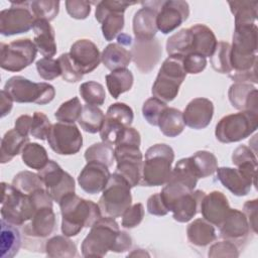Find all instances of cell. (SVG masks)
<instances>
[{
    "label": "cell",
    "mask_w": 258,
    "mask_h": 258,
    "mask_svg": "<svg viewBox=\"0 0 258 258\" xmlns=\"http://www.w3.org/2000/svg\"><path fill=\"white\" fill-rule=\"evenodd\" d=\"M3 90L16 103H35L46 105L55 96V89L48 83H35L22 76H14L7 80Z\"/></svg>",
    "instance_id": "5"
},
{
    "label": "cell",
    "mask_w": 258,
    "mask_h": 258,
    "mask_svg": "<svg viewBox=\"0 0 258 258\" xmlns=\"http://www.w3.org/2000/svg\"><path fill=\"white\" fill-rule=\"evenodd\" d=\"M208 256L212 258L219 257H231L236 258L239 256L238 246L228 240H224L221 242H217L213 244L208 252Z\"/></svg>",
    "instance_id": "54"
},
{
    "label": "cell",
    "mask_w": 258,
    "mask_h": 258,
    "mask_svg": "<svg viewBox=\"0 0 258 258\" xmlns=\"http://www.w3.org/2000/svg\"><path fill=\"white\" fill-rule=\"evenodd\" d=\"M67 236H54L48 239L44 246V251L51 258H73L78 256L76 244Z\"/></svg>",
    "instance_id": "34"
},
{
    "label": "cell",
    "mask_w": 258,
    "mask_h": 258,
    "mask_svg": "<svg viewBox=\"0 0 258 258\" xmlns=\"http://www.w3.org/2000/svg\"><path fill=\"white\" fill-rule=\"evenodd\" d=\"M130 189L129 183L118 172L111 174L98 202L102 215L114 219L121 217L132 205Z\"/></svg>",
    "instance_id": "6"
},
{
    "label": "cell",
    "mask_w": 258,
    "mask_h": 258,
    "mask_svg": "<svg viewBox=\"0 0 258 258\" xmlns=\"http://www.w3.org/2000/svg\"><path fill=\"white\" fill-rule=\"evenodd\" d=\"M116 172L123 176L131 187L140 183L142 175L143 155L139 146L117 144L114 147Z\"/></svg>",
    "instance_id": "12"
},
{
    "label": "cell",
    "mask_w": 258,
    "mask_h": 258,
    "mask_svg": "<svg viewBox=\"0 0 258 258\" xmlns=\"http://www.w3.org/2000/svg\"><path fill=\"white\" fill-rule=\"evenodd\" d=\"M1 219L15 226L27 223L37 210L29 195H24L12 184L1 183Z\"/></svg>",
    "instance_id": "7"
},
{
    "label": "cell",
    "mask_w": 258,
    "mask_h": 258,
    "mask_svg": "<svg viewBox=\"0 0 258 258\" xmlns=\"http://www.w3.org/2000/svg\"><path fill=\"white\" fill-rule=\"evenodd\" d=\"M101 29L104 38L108 41L117 37L124 28L125 20L121 12H108L102 19Z\"/></svg>",
    "instance_id": "44"
},
{
    "label": "cell",
    "mask_w": 258,
    "mask_h": 258,
    "mask_svg": "<svg viewBox=\"0 0 258 258\" xmlns=\"http://www.w3.org/2000/svg\"><path fill=\"white\" fill-rule=\"evenodd\" d=\"M11 184L24 195H30L34 190L44 187L38 173L29 170H23L14 175Z\"/></svg>",
    "instance_id": "42"
},
{
    "label": "cell",
    "mask_w": 258,
    "mask_h": 258,
    "mask_svg": "<svg viewBox=\"0 0 258 258\" xmlns=\"http://www.w3.org/2000/svg\"><path fill=\"white\" fill-rule=\"evenodd\" d=\"M232 162L235 166L243 163H255L257 164V158L252 149L246 145L238 146L232 154Z\"/></svg>",
    "instance_id": "58"
},
{
    "label": "cell",
    "mask_w": 258,
    "mask_h": 258,
    "mask_svg": "<svg viewBox=\"0 0 258 258\" xmlns=\"http://www.w3.org/2000/svg\"><path fill=\"white\" fill-rule=\"evenodd\" d=\"M56 225L55 214L52 207H41L37 209L23 227V233L31 238H46L54 230Z\"/></svg>",
    "instance_id": "22"
},
{
    "label": "cell",
    "mask_w": 258,
    "mask_h": 258,
    "mask_svg": "<svg viewBox=\"0 0 258 258\" xmlns=\"http://www.w3.org/2000/svg\"><path fill=\"white\" fill-rule=\"evenodd\" d=\"M189 158L199 178H205L212 175L218 168L217 157L210 151H197Z\"/></svg>",
    "instance_id": "40"
},
{
    "label": "cell",
    "mask_w": 258,
    "mask_h": 258,
    "mask_svg": "<svg viewBox=\"0 0 258 258\" xmlns=\"http://www.w3.org/2000/svg\"><path fill=\"white\" fill-rule=\"evenodd\" d=\"M32 123V117L29 115H21L15 120L14 128L24 136L30 135V127Z\"/></svg>",
    "instance_id": "61"
},
{
    "label": "cell",
    "mask_w": 258,
    "mask_h": 258,
    "mask_svg": "<svg viewBox=\"0 0 258 258\" xmlns=\"http://www.w3.org/2000/svg\"><path fill=\"white\" fill-rule=\"evenodd\" d=\"M83 106L78 97H74L63 102L54 113V117L57 121L63 123H75L78 121Z\"/></svg>",
    "instance_id": "47"
},
{
    "label": "cell",
    "mask_w": 258,
    "mask_h": 258,
    "mask_svg": "<svg viewBox=\"0 0 258 258\" xmlns=\"http://www.w3.org/2000/svg\"><path fill=\"white\" fill-rule=\"evenodd\" d=\"M230 53H231V44L227 41H219L211 56V64L212 68L220 73L229 75L232 71L231 61H230Z\"/></svg>",
    "instance_id": "43"
},
{
    "label": "cell",
    "mask_w": 258,
    "mask_h": 258,
    "mask_svg": "<svg viewBox=\"0 0 258 258\" xmlns=\"http://www.w3.org/2000/svg\"><path fill=\"white\" fill-rule=\"evenodd\" d=\"M106 115L111 116V117L121 121L127 127L131 126L133 119H134V114H133V110L131 109V107H129L127 104L121 103V102L112 104L108 108Z\"/></svg>",
    "instance_id": "55"
},
{
    "label": "cell",
    "mask_w": 258,
    "mask_h": 258,
    "mask_svg": "<svg viewBox=\"0 0 258 258\" xmlns=\"http://www.w3.org/2000/svg\"><path fill=\"white\" fill-rule=\"evenodd\" d=\"M13 107V100L11 99V97L4 91H1V117H5L6 115H8L11 111Z\"/></svg>",
    "instance_id": "62"
},
{
    "label": "cell",
    "mask_w": 258,
    "mask_h": 258,
    "mask_svg": "<svg viewBox=\"0 0 258 258\" xmlns=\"http://www.w3.org/2000/svg\"><path fill=\"white\" fill-rule=\"evenodd\" d=\"M128 256H131V257L132 256H137V257H145V256H147V257H149V254L145 250H143V249H136L132 253L128 254Z\"/></svg>",
    "instance_id": "64"
},
{
    "label": "cell",
    "mask_w": 258,
    "mask_h": 258,
    "mask_svg": "<svg viewBox=\"0 0 258 258\" xmlns=\"http://www.w3.org/2000/svg\"><path fill=\"white\" fill-rule=\"evenodd\" d=\"M137 4V2H127V1H115V0H104L98 2L96 6L95 11V18L98 22H101L103 17L108 12H121L124 13V11L127 9V7Z\"/></svg>",
    "instance_id": "50"
},
{
    "label": "cell",
    "mask_w": 258,
    "mask_h": 258,
    "mask_svg": "<svg viewBox=\"0 0 258 258\" xmlns=\"http://www.w3.org/2000/svg\"><path fill=\"white\" fill-rule=\"evenodd\" d=\"M22 161L26 166L32 169L40 170L49 161L46 149L35 142H28L21 151Z\"/></svg>",
    "instance_id": "37"
},
{
    "label": "cell",
    "mask_w": 258,
    "mask_h": 258,
    "mask_svg": "<svg viewBox=\"0 0 258 258\" xmlns=\"http://www.w3.org/2000/svg\"><path fill=\"white\" fill-rule=\"evenodd\" d=\"M186 237L194 246L206 247L216 240L217 234L214 226L203 218L194 220L187 226Z\"/></svg>",
    "instance_id": "28"
},
{
    "label": "cell",
    "mask_w": 258,
    "mask_h": 258,
    "mask_svg": "<svg viewBox=\"0 0 258 258\" xmlns=\"http://www.w3.org/2000/svg\"><path fill=\"white\" fill-rule=\"evenodd\" d=\"M69 53L73 62L83 75L92 73L101 62L99 48L89 39H79L75 41Z\"/></svg>",
    "instance_id": "18"
},
{
    "label": "cell",
    "mask_w": 258,
    "mask_h": 258,
    "mask_svg": "<svg viewBox=\"0 0 258 258\" xmlns=\"http://www.w3.org/2000/svg\"><path fill=\"white\" fill-rule=\"evenodd\" d=\"M159 9L143 6L135 12L133 17V32L135 39L151 40L157 32V12Z\"/></svg>",
    "instance_id": "25"
},
{
    "label": "cell",
    "mask_w": 258,
    "mask_h": 258,
    "mask_svg": "<svg viewBox=\"0 0 258 258\" xmlns=\"http://www.w3.org/2000/svg\"><path fill=\"white\" fill-rule=\"evenodd\" d=\"M21 246L19 230L15 225L1 219V257H14Z\"/></svg>",
    "instance_id": "31"
},
{
    "label": "cell",
    "mask_w": 258,
    "mask_h": 258,
    "mask_svg": "<svg viewBox=\"0 0 258 258\" xmlns=\"http://www.w3.org/2000/svg\"><path fill=\"white\" fill-rule=\"evenodd\" d=\"M169 180L179 182L191 190L195 189L199 177L192 167L189 157L181 158L176 162L174 168H172Z\"/></svg>",
    "instance_id": "39"
},
{
    "label": "cell",
    "mask_w": 258,
    "mask_h": 258,
    "mask_svg": "<svg viewBox=\"0 0 258 258\" xmlns=\"http://www.w3.org/2000/svg\"><path fill=\"white\" fill-rule=\"evenodd\" d=\"M104 112L98 106L87 104L83 106L78 122L82 129H84L86 132L95 134L97 132H100L104 122Z\"/></svg>",
    "instance_id": "38"
},
{
    "label": "cell",
    "mask_w": 258,
    "mask_h": 258,
    "mask_svg": "<svg viewBox=\"0 0 258 258\" xmlns=\"http://www.w3.org/2000/svg\"><path fill=\"white\" fill-rule=\"evenodd\" d=\"M186 77L181 55H169L161 64L152 85V96L164 103L171 102L178 94L179 87Z\"/></svg>",
    "instance_id": "4"
},
{
    "label": "cell",
    "mask_w": 258,
    "mask_h": 258,
    "mask_svg": "<svg viewBox=\"0 0 258 258\" xmlns=\"http://www.w3.org/2000/svg\"><path fill=\"white\" fill-rule=\"evenodd\" d=\"M110 175L107 165L97 161H90L81 170L78 182L83 190L90 195H96L103 191Z\"/></svg>",
    "instance_id": "19"
},
{
    "label": "cell",
    "mask_w": 258,
    "mask_h": 258,
    "mask_svg": "<svg viewBox=\"0 0 258 258\" xmlns=\"http://www.w3.org/2000/svg\"><path fill=\"white\" fill-rule=\"evenodd\" d=\"M182 66L186 74H200L207 67V57L198 53H188L182 56Z\"/></svg>",
    "instance_id": "57"
},
{
    "label": "cell",
    "mask_w": 258,
    "mask_h": 258,
    "mask_svg": "<svg viewBox=\"0 0 258 258\" xmlns=\"http://www.w3.org/2000/svg\"><path fill=\"white\" fill-rule=\"evenodd\" d=\"M61 214V233L77 236L83 228H91L102 217L98 204L80 198L75 192L64 196L58 203Z\"/></svg>",
    "instance_id": "1"
},
{
    "label": "cell",
    "mask_w": 258,
    "mask_h": 258,
    "mask_svg": "<svg viewBox=\"0 0 258 258\" xmlns=\"http://www.w3.org/2000/svg\"><path fill=\"white\" fill-rule=\"evenodd\" d=\"M230 209L227 197L219 190H213L203 198L200 212L206 221L219 227Z\"/></svg>",
    "instance_id": "21"
},
{
    "label": "cell",
    "mask_w": 258,
    "mask_h": 258,
    "mask_svg": "<svg viewBox=\"0 0 258 258\" xmlns=\"http://www.w3.org/2000/svg\"><path fill=\"white\" fill-rule=\"evenodd\" d=\"M29 142V137L19 133L15 128L8 130L1 139L0 162L7 163L21 153L23 147Z\"/></svg>",
    "instance_id": "29"
},
{
    "label": "cell",
    "mask_w": 258,
    "mask_h": 258,
    "mask_svg": "<svg viewBox=\"0 0 258 258\" xmlns=\"http://www.w3.org/2000/svg\"><path fill=\"white\" fill-rule=\"evenodd\" d=\"M228 97L234 108L258 113V91L252 84L234 83L228 91Z\"/></svg>",
    "instance_id": "24"
},
{
    "label": "cell",
    "mask_w": 258,
    "mask_h": 258,
    "mask_svg": "<svg viewBox=\"0 0 258 258\" xmlns=\"http://www.w3.org/2000/svg\"><path fill=\"white\" fill-rule=\"evenodd\" d=\"M134 82L133 74L128 69H120L106 75V85L110 95L114 99L125 92H128Z\"/></svg>",
    "instance_id": "33"
},
{
    "label": "cell",
    "mask_w": 258,
    "mask_h": 258,
    "mask_svg": "<svg viewBox=\"0 0 258 258\" xmlns=\"http://www.w3.org/2000/svg\"><path fill=\"white\" fill-rule=\"evenodd\" d=\"M85 159L87 162L97 161L110 167L115 160L113 145L103 141L94 143L86 149Z\"/></svg>",
    "instance_id": "41"
},
{
    "label": "cell",
    "mask_w": 258,
    "mask_h": 258,
    "mask_svg": "<svg viewBox=\"0 0 258 258\" xmlns=\"http://www.w3.org/2000/svg\"><path fill=\"white\" fill-rule=\"evenodd\" d=\"M258 127V113L240 111L224 116L216 125L215 136L222 143H233L249 137Z\"/></svg>",
    "instance_id": "8"
},
{
    "label": "cell",
    "mask_w": 258,
    "mask_h": 258,
    "mask_svg": "<svg viewBox=\"0 0 258 258\" xmlns=\"http://www.w3.org/2000/svg\"><path fill=\"white\" fill-rule=\"evenodd\" d=\"M30 1H12L11 7L0 12V33L4 36L25 33L35 21L30 8Z\"/></svg>",
    "instance_id": "10"
},
{
    "label": "cell",
    "mask_w": 258,
    "mask_h": 258,
    "mask_svg": "<svg viewBox=\"0 0 258 258\" xmlns=\"http://www.w3.org/2000/svg\"><path fill=\"white\" fill-rule=\"evenodd\" d=\"M120 233L119 225L114 218L101 217L91 227L89 234L81 245L84 257H104L114 251Z\"/></svg>",
    "instance_id": "3"
},
{
    "label": "cell",
    "mask_w": 258,
    "mask_h": 258,
    "mask_svg": "<svg viewBox=\"0 0 258 258\" xmlns=\"http://www.w3.org/2000/svg\"><path fill=\"white\" fill-rule=\"evenodd\" d=\"M48 117L42 112H34L30 127V135L39 140L47 139V135L51 128Z\"/></svg>",
    "instance_id": "51"
},
{
    "label": "cell",
    "mask_w": 258,
    "mask_h": 258,
    "mask_svg": "<svg viewBox=\"0 0 258 258\" xmlns=\"http://www.w3.org/2000/svg\"><path fill=\"white\" fill-rule=\"evenodd\" d=\"M235 18V26L253 24L257 18V1H232L229 2Z\"/></svg>",
    "instance_id": "36"
},
{
    "label": "cell",
    "mask_w": 258,
    "mask_h": 258,
    "mask_svg": "<svg viewBox=\"0 0 258 258\" xmlns=\"http://www.w3.org/2000/svg\"><path fill=\"white\" fill-rule=\"evenodd\" d=\"M166 108V103L155 97H151L143 103L142 115L150 125L157 126L159 118Z\"/></svg>",
    "instance_id": "48"
},
{
    "label": "cell",
    "mask_w": 258,
    "mask_h": 258,
    "mask_svg": "<svg viewBox=\"0 0 258 258\" xmlns=\"http://www.w3.org/2000/svg\"><path fill=\"white\" fill-rule=\"evenodd\" d=\"M68 14L75 19H86L91 13V3L82 0H67L64 2Z\"/></svg>",
    "instance_id": "56"
},
{
    "label": "cell",
    "mask_w": 258,
    "mask_h": 258,
    "mask_svg": "<svg viewBox=\"0 0 258 258\" xmlns=\"http://www.w3.org/2000/svg\"><path fill=\"white\" fill-rule=\"evenodd\" d=\"M205 195L203 190L194 189L177 198L170 208L173 219L179 223L190 221L200 212L201 203Z\"/></svg>",
    "instance_id": "23"
},
{
    "label": "cell",
    "mask_w": 258,
    "mask_h": 258,
    "mask_svg": "<svg viewBox=\"0 0 258 258\" xmlns=\"http://www.w3.org/2000/svg\"><path fill=\"white\" fill-rule=\"evenodd\" d=\"M57 60L60 66V72H61L60 76L66 82L77 83L83 79L84 75L75 66L69 52L60 54Z\"/></svg>",
    "instance_id": "49"
},
{
    "label": "cell",
    "mask_w": 258,
    "mask_h": 258,
    "mask_svg": "<svg viewBox=\"0 0 258 258\" xmlns=\"http://www.w3.org/2000/svg\"><path fill=\"white\" fill-rule=\"evenodd\" d=\"M46 140L50 148L59 155L76 154L83 146V136L75 123L53 124Z\"/></svg>",
    "instance_id": "13"
},
{
    "label": "cell",
    "mask_w": 258,
    "mask_h": 258,
    "mask_svg": "<svg viewBox=\"0 0 258 258\" xmlns=\"http://www.w3.org/2000/svg\"><path fill=\"white\" fill-rule=\"evenodd\" d=\"M173 160L174 151L169 145L158 143L150 146L145 152L139 184L142 186L164 185L170 178Z\"/></svg>",
    "instance_id": "2"
},
{
    "label": "cell",
    "mask_w": 258,
    "mask_h": 258,
    "mask_svg": "<svg viewBox=\"0 0 258 258\" xmlns=\"http://www.w3.org/2000/svg\"><path fill=\"white\" fill-rule=\"evenodd\" d=\"M161 133L167 137H176L184 129L182 112L176 108L167 107L161 114L158 125Z\"/></svg>",
    "instance_id": "32"
},
{
    "label": "cell",
    "mask_w": 258,
    "mask_h": 258,
    "mask_svg": "<svg viewBox=\"0 0 258 258\" xmlns=\"http://www.w3.org/2000/svg\"><path fill=\"white\" fill-rule=\"evenodd\" d=\"M183 121L191 129L201 130L208 127L214 116V104L207 98H195L182 112Z\"/></svg>",
    "instance_id": "20"
},
{
    "label": "cell",
    "mask_w": 258,
    "mask_h": 258,
    "mask_svg": "<svg viewBox=\"0 0 258 258\" xmlns=\"http://www.w3.org/2000/svg\"><path fill=\"white\" fill-rule=\"evenodd\" d=\"M257 210H258V200L247 201L243 207V213L245 214L249 226L254 234L257 233Z\"/></svg>",
    "instance_id": "60"
},
{
    "label": "cell",
    "mask_w": 258,
    "mask_h": 258,
    "mask_svg": "<svg viewBox=\"0 0 258 258\" xmlns=\"http://www.w3.org/2000/svg\"><path fill=\"white\" fill-rule=\"evenodd\" d=\"M37 47L33 40L20 38L9 43H0V67L8 72H20L35 59Z\"/></svg>",
    "instance_id": "9"
},
{
    "label": "cell",
    "mask_w": 258,
    "mask_h": 258,
    "mask_svg": "<svg viewBox=\"0 0 258 258\" xmlns=\"http://www.w3.org/2000/svg\"><path fill=\"white\" fill-rule=\"evenodd\" d=\"M130 51L136 69L142 74H149L158 63L162 54L161 45L156 38L151 40L135 39Z\"/></svg>",
    "instance_id": "16"
},
{
    "label": "cell",
    "mask_w": 258,
    "mask_h": 258,
    "mask_svg": "<svg viewBox=\"0 0 258 258\" xmlns=\"http://www.w3.org/2000/svg\"><path fill=\"white\" fill-rule=\"evenodd\" d=\"M131 60V51L117 42L109 43L101 53V61L111 72L126 69Z\"/></svg>",
    "instance_id": "30"
},
{
    "label": "cell",
    "mask_w": 258,
    "mask_h": 258,
    "mask_svg": "<svg viewBox=\"0 0 258 258\" xmlns=\"http://www.w3.org/2000/svg\"><path fill=\"white\" fill-rule=\"evenodd\" d=\"M36 70L38 76L45 81H51L61 75L58 60L50 57H42L38 59L36 61Z\"/></svg>",
    "instance_id": "52"
},
{
    "label": "cell",
    "mask_w": 258,
    "mask_h": 258,
    "mask_svg": "<svg viewBox=\"0 0 258 258\" xmlns=\"http://www.w3.org/2000/svg\"><path fill=\"white\" fill-rule=\"evenodd\" d=\"M32 30L34 32L33 42L35 43L37 50L44 57L52 58L57 50L53 27L46 20L35 19Z\"/></svg>",
    "instance_id": "26"
},
{
    "label": "cell",
    "mask_w": 258,
    "mask_h": 258,
    "mask_svg": "<svg viewBox=\"0 0 258 258\" xmlns=\"http://www.w3.org/2000/svg\"><path fill=\"white\" fill-rule=\"evenodd\" d=\"M117 43H119V44H121L123 46H130L133 43V39H132V37L129 34L121 32L117 36Z\"/></svg>",
    "instance_id": "63"
},
{
    "label": "cell",
    "mask_w": 258,
    "mask_h": 258,
    "mask_svg": "<svg viewBox=\"0 0 258 258\" xmlns=\"http://www.w3.org/2000/svg\"><path fill=\"white\" fill-rule=\"evenodd\" d=\"M192 33L189 28H183L170 35L166 40L168 55L184 56L191 52Z\"/></svg>",
    "instance_id": "35"
},
{
    "label": "cell",
    "mask_w": 258,
    "mask_h": 258,
    "mask_svg": "<svg viewBox=\"0 0 258 258\" xmlns=\"http://www.w3.org/2000/svg\"><path fill=\"white\" fill-rule=\"evenodd\" d=\"M122 227L126 229H133L137 227L144 218V207L142 204L137 203L131 205L121 216Z\"/></svg>",
    "instance_id": "53"
},
{
    "label": "cell",
    "mask_w": 258,
    "mask_h": 258,
    "mask_svg": "<svg viewBox=\"0 0 258 258\" xmlns=\"http://www.w3.org/2000/svg\"><path fill=\"white\" fill-rule=\"evenodd\" d=\"M257 164L245 163L233 167H218L217 177L220 182L233 195L243 197L250 192L252 185H256Z\"/></svg>",
    "instance_id": "11"
},
{
    "label": "cell",
    "mask_w": 258,
    "mask_h": 258,
    "mask_svg": "<svg viewBox=\"0 0 258 258\" xmlns=\"http://www.w3.org/2000/svg\"><path fill=\"white\" fill-rule=\"evenodd\" d=\"M219 230L221 238L235 243L238 247L248 240L251 232L245 214L237 209H230Z\"/></svg>",
    "instance_id": "17"
},
{
    "label": "cell",
    "mask_w": 258,
    "mask_h": 258,
    "mask_svg": "<svg viewBox=\"0 0 258 258\" xmlns=\"http://www.w3.org/2000/svg\"><path fill=\"white\" fill-rule=\"evenodd\" d=\"M38 175L43 182L44 188L56 203H59L64 196L75 192L74 177L54 160H49L42 169L38 170Z\"/></svg>",
    "instance_id": "14"
},
{
    "label": "cell",
    "mask_w": 258,
    "mask_h": 258,
    "mask_svg": "<svg viewBox=\"0 0 258 258\" xmlns=\"http://www.w3.org/2000/svg\"><path fill=\"white\" fill-rule=\"evenodd\" d=\"M79 93L88 105L101 106L106 99V92L103 85L95 81L83 83L79 88Z\"/></svg>",
    "instance_id": "45"
},
{
    "label": "cell",
    "mask_w": 258,
    "mask_h": 258,
    "mask_svg": "<svg viewBox=\"0 0 258 258\" xmlns=\"http://www.w3.org/2000/svg\"><path fill=\"white\" fill-rule=\"evenodd\" d=\"M192 33V46L190 53H198L211 57L217 46L218 40L213 30L205 24H195L189 27Z\"/></svg>",
    "instance_id": "27"
},
{
    "label": "cell",
    "mask_w": 258,
    "mask_h": 258,
    "mask_svg": "<svg viewBox=\"0 0 258 258\" xmlns=\"http://www.w3.org/2000/svg\"><path fill=\"white\" fill-rule=\"evenodd\" d=\"M29 8L35 19L46 21L53 20L59 12V1L55 0H34L30 1Z\"/></svg>",
    "instance_id": "46"
},
{
    "label": "cell",
    "mask_w": 258,
    "mask_h": 258,
    "mask_svg": "<svg viewBox=\"0 0 258 258\" xmlns=\"http://www.w3.org/2000/svg\"><path fill=\"white\" fill-rule=\"evenodd\" d=\"M147 211L149 214L153 215V216H165L169 213L168 209L166 208L161 196L159 192L153 194L152 196H150L147 200Z\"/></svg>",
    "instance_id": "59"
},
{
    "label": "cell",
    "mask_w": 258,
    "mask_h": 258,
    "mask_svg": "<svg viewBox=\"0 0 258 258\" xmlns=\"http://www.w3.org/2000/svg\"><path fill=\"white\" fill-rule=\"evenodd\" d=\"M189 16L188 3L182 0L163 1L157 12V29L168 34L180 26Z\"/></svg>",
    "instance_id": "15"
}]
</instances>
